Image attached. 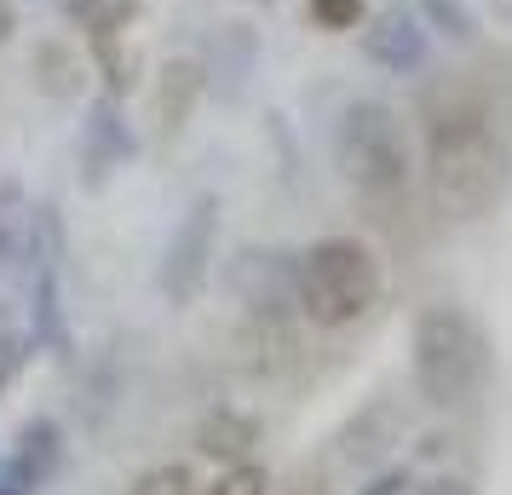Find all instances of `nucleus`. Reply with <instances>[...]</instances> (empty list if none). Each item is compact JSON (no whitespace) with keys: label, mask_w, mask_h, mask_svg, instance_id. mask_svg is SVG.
I'll return each mask as SVG.
<instances>
[{"label":"nucleus","mask_w":512,"mask_h":495,"mask_svg":"<svg viewBox=\"0 0 512 495\" xmlns=\"http://www.w3.org/2000/svg\"><path fill=\"white\" fill-rule=\"evenodd\" d=\"M426 196L443 219L472 225L507 202L512 190V144L478 98L432 93L426 98Z\"/></svg>","instance_id":"1"},{"label":"nucleus","mask_w":512,"mask_h":495,"mask_svg":"<svg viewBox=\"0 0 512 495\" xmlns=\"http://www.w3.org/2000/svg\"><path fill=\"white\" fill-rule=\"evenodd\" d=\"M334 167L340 179L357 190V202L369 213H397L415 190V156H409V133L403 121L374 104V98H357L346 104V116L334 127Z\"/></svg>","instance_id":"2"},{"label":"nucleus","mask_w":512,"mask_h":495,"mask_svg":"<svg viewBox=\"0 0 512 495\" xmlns=\"http://www.w3.org/2000/svg\"><path fill=\"white\" fill-rule=\"evenodd\" d=\"M380 260L357 236H323L294 260V306L317 329H351L380 306Z\"/></svg>","instance_id":"3"},{"label":"nucleus","mask_w":512,"mask_h":495,"mask_svg":"<svg viewBox=\"0 0 512 495\" xmlns=\"http://www.w3.org/2000/svg\"><path fill=\"white\" fill-rule=\"evenodd\" d=\"M409 363H415V386L432 409H461L478 398L489 380V340L484 329L466 317L461 306H426L409 334Z\"/></svg>","instance_id":"4"},{"label":"nucleus","mask_w":512,"mask_h":495,"mask_svg":"<svg viewBox=\"0 0 512 495\" xmlns=\"http://www.w3.org/2000/svg\"><path fill=\"white\" fill-rule=\"evenodd\" d=\"M213 231H219V208H213V196H202V202L179 219V231L167 242V260H162V294L173 306H185L190 294L202 288V277H208Z\"/></svg>","instance_id":"5"},{"label":"nucleus","mask_w":512,"mask_h":495,"mask_svg":"<svg viewBox=\"0 0 512 495\" xmlns=\"http://www.w3.org/2000/svg\"><path fill=\"white\" fill-rule=\"evenodd\" d=\"M58 461H64V432H58V421L35 415V421L18 432L12 455H6V467H12V484H18V495H35V490H41L52 472H58Z\"/></svg>","instance_id":"6"},{"label":"nucleus","mask_w":512,"mask_h":495,"mask_svg":"<svg viewBox=\"0 0 512 495\" xmlns=\"http://www.w3.org/2000/svg\"><path fill=\"white\" fill-rule=\"evenodd\" d=\"M202 98V64L196 58H167L162 75H156V127L162 133H179Z\"/></svg>","instance_id":"7"},{"label":"nucleus","mask_w":512,"mask_h":495,"mask_svg":"<svg viewBox=\"0 0 512 495\" xmlns=\"http://www.w3.org/2000/svg\"><path fill=\"white\" fill-rule=\"evenodd\" d=\"M196 444H202V455L236 467V461H248V449L259 444V421L248 409H213L208 421L196 426Z\"/></svg>","instance_id":"8"},{"label":"nucleus","mask_w":512,"mask_h":495,"mask_svg":"<svg viewBox=\"0 0 512 495\" xmlns=\"http://www.w3.org/2000/svg\"><path fill=\"white\" fill-rule=\"evenodd\" d=\"M369 52H374V64L409 75V70H420V58H426V35H420L415 18H386V24L369 35Z\"/></svg>","instance_id":"9"},{"label":"nucleus","mask_w":512,"mask_h":495,"mask_svg":"<svg viewBox=\"0 0 512 495\" xmlns=\"http://www.w3.org/2000/svg\"><path fill=\"white\" fill-rule=\"evenodd\" d=\"M127 495H202V484H196V467L190 461H162V467L139 472Z\"/></svg>","instance_id":"10"},{"label":"nucleus","mask_w":512,"mask_h":495,"mask_svg":"<svg viewBox=\"0 0 512 495\" xmlns=\"http://www.w3.org/2000/svg\"><path fill=\"white\" fill-rule=\"evenodd\" d=\"M202 495H271V472L259 467V461H236V467H225Z\"/></svg>","instance_id":"11"},{"label":"nucleus","mask_w":512,"mask_h":495,"mask_svg":"<svg viewBox=\"0 0 512 495\" xmlns=\"http://www.w3.org/2000/svg\"><path fill=\"white\" fill-rule=\"evenodd\" d=\"M311 18H317L323 29H357L363 0H311Z\"/></svg>","instance_id":"12"},{"label":"nucleus","mask_w":512,"mask_h":495,"mask_svg":"<svg viewBox=\"0 0 512 495\" xmlns=\"http://www.w3.org/2000/svg\"><path fill=\"white\" fill-rule=\"evenodd\" d=\"M24 357H29V340H24V334H0V392L18 380Z\"/></svg>","instance_id":"13"},{"label":"nucleus","mask_w":512,"mask_h":495,"mask_svg":"<svg viewBox=\"0 0 512 495\" xmlns=\"http://www.w3.org/2000/svg\"><path fill=\"white\" fill-rule=\"evenodd\" d=\"M415 495H478V484L466 472H432V478H420Z\"/></svg>","instance_id":"14"},{"label":"nucleus","mask_w":512,"mask_h":495,"mask_svg":"<svg viewBox=\"0 0 512 495\" xmlns=\"http://www.w3.org/2000/svg\"><path fill=\"white\" fill-rule=\"evenodd\" d=\"M403 484H409V472H403V467H392V472H380V478H374V484H369L363 495H397Z\"/></svg>","instance_id":"15"},{"label":"nucleus","mask_w":512,"mask_h":495,"mask_svg":"<svg viewBox=\"0 0 512 495\" xmlns=\"http://www.w3.org/2000/svg\"><path fill=\"white\" fill-rule=\"evenodd\" d=\"M12 29H18V12H12V6H6V0H0V47H6V41H12Z\"/></svg>","instance_id":"16"},{"label":"nucleus","mask_w":512,"mask_h":495,"mask_svg":"<svg viewBox=\"0 0 512 495\" xmlns=\"http://www.w3.org/2000/svg\"><path fill=\"white\" fill-rule=\"evenodd\" d=\"M489 18L501 29H512V0H489Z\"/></svg>","instance_id":"17"},{"label":"nucleus","mask_w":512,"mask_h":495,"mask_svg":"<svg viewBox=\"0 0 512 495\" xmlns=\"http://www.w3.org/2000/svg\"><path fill=\"white\" fill-rule=\"evenodd\" d=\"M6 254H12V236H6V225H0V271H6Z\"/></svg>","instance_id":"18"},{"label":"nucleus","mask_w":512,"mask_h":495,"mask_svg":"<svg viewBox=\"0 0 512 495\" xmlns=\"http://www.w3.org/2000/svg\"><path fill=\"white\" fill-rule=\"evenodd\" d=\"M0 495H18V490H0Z\"/></svg>","instance_id":"19"}]
</instances>
